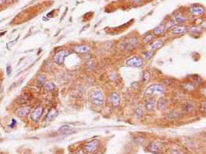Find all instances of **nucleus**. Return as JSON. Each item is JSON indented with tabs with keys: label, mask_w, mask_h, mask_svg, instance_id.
<instances>
[{
	"label": "nucleus",
	"mask_w": 206,
	"mask_h": 154,
	"mask_svg": "<svg viewBox=\"0 0 206 154\" xmlns=\"http://www.w3.org/2000/svg\"><path fill=\"white\" fill-rule=\"evenodd\" d=\"M30 111H31V108L30 106H24V107L17 109L15 111V113L20 117H25L30 113Z\"/></svg>",
	"instance_id": "nucleus-7"
},
{
	"label": "nucleus",
	"mask_w": 206,
	"mask_h": 154,
	"mask_svg": "<svg viewBox=\"0 0 206 154\" xmlns=\"http://www.w3.org/2000/svg\"><path fill=\"white\" fill-rule=\"evenodd\" d=\"M186 32V28L184 26H178L171 30V32L174 34H182Z\"/></svg>",
	"instance_id": "nucleus-14"
},
{
	"label": "nucleus",
	"mask_w": 206,
	"mask_h": 154,
	"mask_svg": "<svg viewBox=\"0 0 206 154\" xmlns=\"http://www.w3.org/2000/svg\"><path fill=\"white\" fill-rule=\"evenodd\" d=\"M9 70H10V66H9V67H8V74H9L10 73Z\"/></svg>",
	"instance_id": "nucleus-30"
},
{
	"label": "nucleus",
	"mask_w": 206,
	"mask_h": 154,
	"mask_svg": "<svg viewBox=\"0 0 206 154\" xmlns=\"http://www.w3.org/2000/svg\"><path fill=\"white\" fill-rule=\"evenodd\" d=\"M60 131H62V132H65V133H67V134H70V133H73L74 132H76V130H73L72 128L70 127V126H67V125H65V126H62L60 128Z\"/></svg>",
	"instance_id": "nucleus-13"
},
{
	"label": "nucleus",
	"mask_w": 206,
	"mask_h": 154,
	"mask_svg": "<svg viewBox=\"0 0 206 154\" xmlns=\"http://www.w3.org/2000/svg\"><path fill=\"white\" fill-rule=\"evenodd\" d=\"M125 64L128 66H131V67H141L144 65V62L138 56H131L128 58L125 62Z\"/></svg>",
	"instance_id": "nucleus-2"
},
{
	"label": "nucleus",
	"mask_w": 206,
	"mask_h": 154,
	"mask_svg": "<svg viewBox=\"0 0 206 154\" xmlns=\"http://www.w3.org/2000/svg\"><path fill=\"white\" fill-rule=\"evenodd\" d=\"M154 55V52L152 51H149V52H147L144 55V59H150L151 57L152 56Z\"/></svg>",
	"instance_id": "nucleus-24"
},
{
	"label": "nucleus",
	"mask_w": 206,
	"mask_h": 154,
	"mask_svg": "<svg viewBox=\"0 0 206 154\" xmlns=\"http://www.w3.org/2000/svg\"><path fill=\"white\" fill-rule=\"evenodd\" d=\"M190 12L194 15H201L204 13V8L200 5H191L190 7Z\"/></svg>",
	"instance_id": "nucleus-8"
},
{
	"label": "nucleus",
	"mask_w": 206,
	"mask_h": 154,
	"mask_svg": "<svg viewBox=\"0 0 206 154\" xmlns=\"http://www.w3.org/2000/svg\"><path fill=\"white\" fill-rule=\"evenodd\" d=\"M77 154H84V153H77Z\"/></svg>",
	"instance_id": "nucleus-31"
},
{
	"label": "nucleus",
	"mask_w": 206,
	"mask_h": 154,
	"mask_svg": "<svg viewBox=\"0 0 206 154\" xmlns=\"http://www.w3.org/2000/svg\"><path fill=\"white\" fill-rule=\"evenodd\" d=\"M43 113V108L41 106H39L37 107L36 108L35 110H33V112L31 114V120L32 121H38L40 120V117L42 116V114Z\"/></svg>",
	"instance_id": "nucleus-6"
},
{
	"label": "nucleus",
	"mask_w": 206,
	"mask_h": 154,
	"mask_svg": "<svg viewBox=\"0 0 206 154\" xmlns=\"http://www.w3.org/2000/svg\"><path fill=\"white\" fill-rule=\"evenodd\" d=\"M70 52L67 50H63L59 52H57L53 57V60L57 64L59 65H62L65 62V59L67 58L69 55H70Z\"/></svg>",
	"instance_id": "nucleus-3"
},
{
	"label": "nucleus",
	"mask_w": 206,
	"mask_h": 154,
	"mask_svg": "<svg viewBox=\"0 0 206 154\" xmlns=\"http://www.w3.org/2000/svg\"><path fill=\"white\" fill-rule=\"evenodd\" d=\"M57 116H58V111L56 109H52L49 111V113H47L45 120L46 121H52L57 117Z\"/></svg>",
	"instance_id": "nucleus-11"
},
{
	"label": "nucleus",
	"mask_w": 206,
	"mask_h": 154,
	"mask_svg": "<svg viewBox=\"0 0 206 154\" xmlns=\"http://www.w3.org/2000/svg\"><path fill=\"white\" fill-rule=\"evenodd\" d=\"M13 120V121H12V125H10V126H11V127H14V126H15V125L16 124V121H15V120H14V119H13V120Z\"/></svg>",
	"instance_id": "nucleus-27"
},
{
	"label": "nucleus",
	"mask_w": 206,
	"mask_h": 154,
	"mask_svg": "<svg viewBox=\"0 0 206 154\" xmlns=\"http://www.w3.org/2000/svg\"><path fill=\"white\" fill-rule=\"evenodd\" d=\"M100 145V141L97 139H94L92 140L90 142L87 143L83 146V150L87 153H93L97 150V147H99Z\"/></svg>",
	"instance_id": "nucleus-5"
},
{
	"label": "nucleus",
	"mask_w": 206,
	"mask_h": 154,
	"mask_svg": "<svg viewBox=\"0 0 206 154\" xmlns=\"http://www.w3.org/2000/svg\"><path fill=\"white\" fill-rule=\"evenodd\" d=\"M90 48L88 46H77L73 48V51L80 54L87 53L90 52Z\"/></svg>",
	"instance_id": "nucleus-9"
},
{
	"label": "nucleus",
	"mask_w": 206,
	"mask_h": 154,
	"mask_svg": "<svg viewBox=\"0 0 206 154\" xmlns=\"http://www.w3.org/2000/svg\"><path fill=\"white\" fill-rule=\"evenodd\" d=\"M45 89L47 91H53L55 89L56 86L53 83H46L44 85Z\"/></svg>",
	"instance_id": "nucleus-20"
},
{
	"label": "nucleus",
	"mask_w": 206,
	"mask_h": 154,
	"mask_svg": "<svg viewBox=\"0 0 206 154\" xmlns=\"http://www.w3.org/2000/svg\"><path fill=\"white\" fill-rule=\"evenodd\" d=\"M90 99H91V102L95 105L101 106L104 103V95H103V93L100 91L94 92L90 96Z\"/></svg>",
	"instance_id": "nucleus-4"
},
{
	"label": "nucleus",
	"mask_w": 206,
	"mask_h": 154,
	"mask_svg": "<svg viewBox=\"0 0 206 154\" xmlns=\"http://www.w3.org/2000/svg\"><path fill=\"white\" fill-rule=\"evenodd\" d=\"M5 3V0H0V5H3Z\"/></svg>",
	"instance_id": "nucleus-29"
},
{
	"label": "nucleus",
	"mask_w": 206,
	"mask_h": 154,
	"mask_svg": "<svg viewBox=\"0 0 206 154\" xmlns=\"http://www.w3.org/2000/svg\"><path fill=\"white\" fill-rule=\"evenodd\" d=\"M135 114H136L137 117H142L143 116V109L141 107L137 108V110H135Z\"/></svg>",
	"instance_id": "nucleus-21"
},
{
	"label": "nucleus",
	"mask_w": 206,
	"mask_h": 154,
	"mask_svg": "<svg viewBox=\"0 0 206 154\" xmlns=\"http://www.w3.org/2000/svg\"><path fill=\"white\" fill-rule=\"evenodd\" d=\"M149 149L151 152H158L162 148V145L160 143L158 142H153L149 145Z\"/></svg>",
	"instance_id": "nucleus-12"
},
{
	"label": "nucleus",
	"mask_w": 206,
	"mask_h": 154,
	"mask_svg": "<svg viewBox=\"0 0 206 154\" xmlns=\"http://www.w3.org/2000/svg\"><path fill=\"white\" fill-rule=\"evenodd\" d=\"M132 2H134V3H137V4H138V3H141V0H131Z\"/></svg>",
	"instance_id": "nucleus-28"
},
{
	"label": "nucleus",
	"mask_w": 206,
	"mask_h": 154,
	"mask_svg": "<svg viewBox=\"0 0 206 154\" xmlns=\"http://www.w3.org/2000/svg\"><path fill=\"white\" fill-rule=\"evenodd\" d=\"M153 37H154V35H153V34L147 35L146 36L144 37V43H147L148 42H150L152 39H153Z\"/></svg>",
	"instance_id": "nucleus-23"
},
{
	"label": "nucleus",
	"mask_w": 206,
	"mask_h": 154,
	"mask_svg": "<svg viewBox=\"0 0 206 154\" xmlns=\"http://www.w3.org/2000/svg\"><path fill=\"white\" fill-rule=\"evenodd\" d=\"M165 29H166V28H165L164 25H162V26H158L157 28H155L153 32H154V33L155 35H162L164 32Z\"/></svg>",
	"instance_id": "nucleus-18"
},
{
	"label": "nucleus",
	"mask_w": 206,
	"mask_h": 154,
	"mask_svg": "<svg viewBox=\"0 0 206 154\" xmlns=\"http://www.w3.org/2000/svg\"><path fill=\"white\" fill-rule=\"evenodd\" d=\"M163 42L160 40H157V41L152 42L151 44L149 46V49H151V50H155L157 49H159L160 47L162 46Z\"/></svg>",
	"instance_id": "nucleus-17"
},
{
	"label": "nucleus",
	"mask_w": 206,
	"mask_h": 154,
	"mask_svg": "<svg viewBox=\"0 0 206 154\" xmlns=\"http://www.w3.org/2000/svg\"><path fill=\"white\" fill-rule=\"evenodd\" d=\"M149 79H150V74L148 73H147L144 74V80L145 81V82H147V81H148Z\"/></svg>",
	"instance_id": "nucleus-25"
},
{
	"label": "nucleus",
	"mask_w": 206,
	"mask_h": 154,
	"mask_svg": "<svg viewBox=\"0 0 206 154\" xmlns=\"http://www.w3.org/2000/svg\"><path fill=\"white\" fill-rule=\"evenodd\" d=\"M205 108H206L205 102L204 101V102H202V103H201V110H202V112H205Z\"/></svg>",
	"instance_id": "nucleus-26"
},
{
	"label": "nucleus",
	"mask_w": 206,
	"mask_h": 154,
	"mask_svg": "<svg viewBox=\"0 0 206 154\" xmlns=\"http://www.w3.org/2000/svg\"><path fill=\"white\" fill-rule=\"evenodd\" d=\"M164 90H165L164 86H162V85H152L147 89L144 94L146 96H151V95L157 94V93H164Z\"/></svg>",
	"instance_id": "nucleus-1"
},
{
	"label": "nucleus",
	"mask_w": 206,
	"mask_h": 154,
	"mask_svg": "<svg viewBox=\"0 0 206 154\" xmlns=\"http://www.w3.org/2000/svg\"><path fill=\"white\" fill-rule=\"evenodd\" d=\"M174 20H175L177 23H179V24L185 22V18L184 16H182V15H177Z\"/></svg>",
	"instance_id": "nucleus-22"
},
{
	"label": "nucleus",
	"mask_w": 206,
	"mask_h": 154,
	"mask_svg": "<svg viewBox=\"0 0 206 154\" xmlns=\"http://www.w3.org/2000/svg\"><path fill=\"white\" fill-rule=\"evenodd\" d=\"M46 76H43V75H41V76H39L36 79V85L38 86H44L46 84Z\"/></svg>",
	"instance_id": "nucleus-16"
},
{
	"label": "nucleus",
	"mask_w": 206,
	"mask_h": 154,
	"mask_svg": "<svg viewBox=\"0 0 206 154\" xmlns=\"http://www.w3.org/2000/svg\"><path fill=\"white\" fill-rule=\"evenodd\" d=\"M154 106V101L152 100H147L145 103V108L147 110H153V108Z\"/></svg>",
	"instance_id": "nucleus-19"
},
{
	"label": "nucleus",
	"mask_w": 206,
	"mask_h": 154,
	"mask_svg": "<svg viewBox=\"0 0 206 154\" xmlns=\"http://www.w3.org/2000/svg\"><path fill=\"white\" fill-rule=\"evenodd\" d=\"M158 107L160 110H164L167 107V102L164 98H161L158 101Z\"/></svg>",
	"instance_id": "nucleus-15"
},
{
	"label": "nucleus",
	"mask_w": 206,
	"mask_h": 154,
	"mask_svg": "<svg viewBox=\"0 0 206 154\" xmlns=\"http://www.w3.org/2000/svg\"><path fill=\"white\" fill-rule=\"evenodd\" d=\"M110 102L111 104L114 106H117L120 105L121 103V98H120L119 95L116 93H113L110 95Z\"/></svg>",
	"instance_id": "nucleus-10"
}]
</instances>
